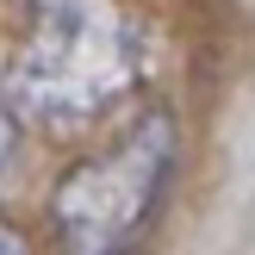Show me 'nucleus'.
Segmentation results:
<instances>
[{"label": "nucleus", "instance_id": "f257e3e1", "mask_svg": "<svg viewBox=\"0 0 255 255\" xmlns=\"http://www.w3.org/2000/svg\"><path fill=\"white\" fill-rule=\"evenodd\" d=\"M37 19L0 62L12 119L44 131H81L143 87L149 25L119 0H44Z\"/></svg>", "mask_w": 255, "mask_h": 255}, {"label": "nucleus", "instance_id": "39448f33", "mask_svg": "<svg viewBox=\"0 0 255 255\" xmlns=\"http://www.w3.org/2000/svg\"><path fill=\"white\" fill-rule=\"evenodd\" d=\"M19 6H44V0H19Z\"/></svg>", "mask_w": 255, "mask_h": 255}, {"label": "nucleus", "instance_id": "20e7f679", "mask_svg": "<svg viewBox=\"0 0 255 255\" xmlns=\"http://www.w3.org/2000/svg\"><path fill=\"white\" fill-rule=\"evenodd\" d=\"M0 255H31V249H25V237H19V231H12V224H6V218H0Z\"/></svg>", "mask_w": 255, "mask_h": 255}, {"label": "nucleus", "instance_id": "f03ea898", "mask_svg": "<svg viewBox=\"0 0 255 255\" xmlns=\"http://www.w3.org/2000/svg\"><path fill=\"white\" fill-rule=\"evenodd\" d=\"M168 168H174V119L143 112L112 149L62 174V187L50 193L62 255H125L131 237L143 231V218L156 212Z\"/></svg>", "mask_w": 255, "mask_h": 255}, {"label": "nucleus", "instance_id": "7ed1b4c3", "mask_svg": "<svg viewBox=\"0 0 255 255\" xmlns=\"http://www.w3.org/2000/svg\"><path fill=\"white\" fill-rule=\"evenodd\" d=\"M12 143H19V119H12L6 94H0V174H6V162H12Z\"/></svg>", "mask_w": 255, "mask_h": 255}]
</instances>
